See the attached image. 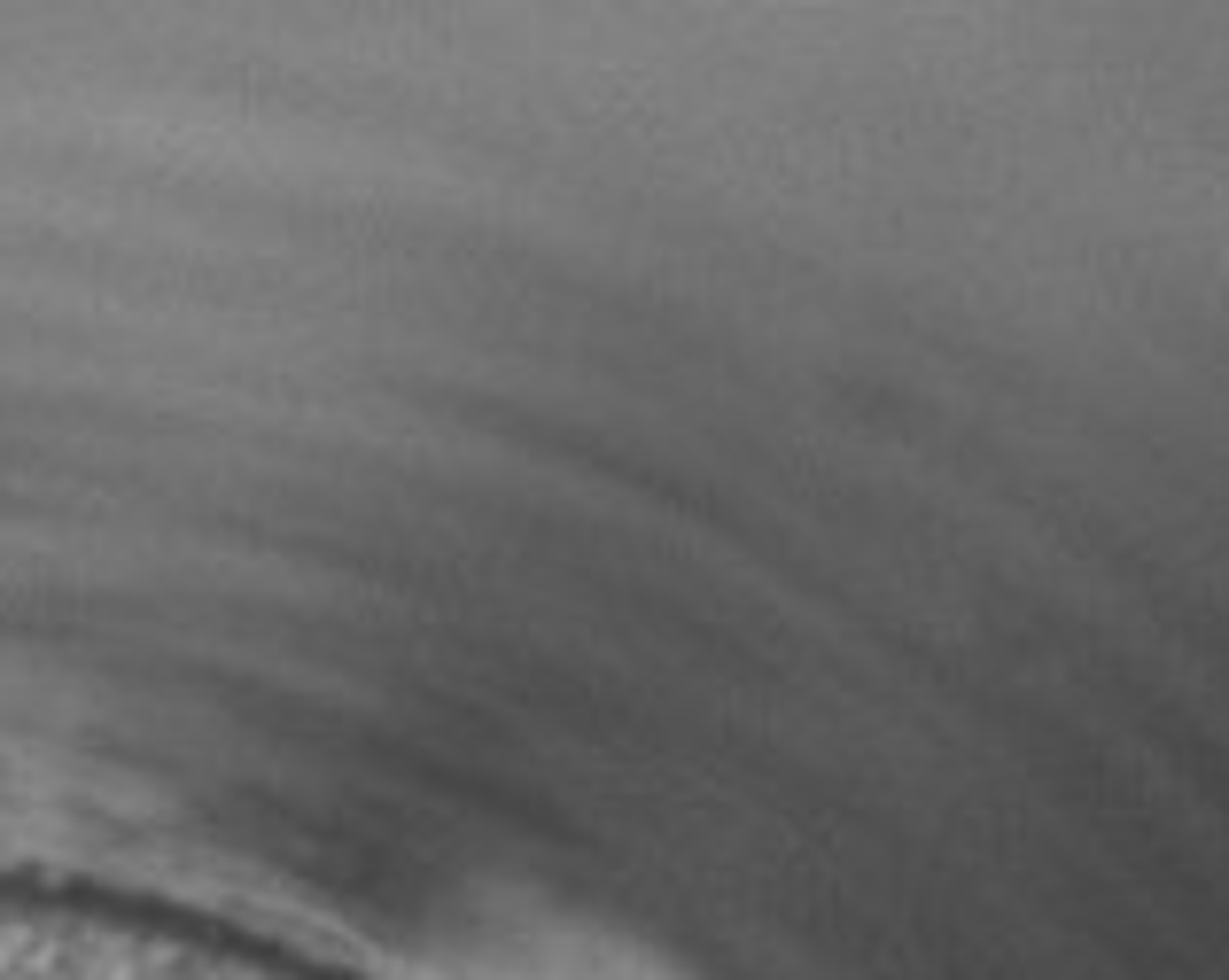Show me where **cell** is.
<instances>
[{"label": "cell", "mask_w": 1229, "mask_h": 980, "mask_svg": "<svg viewBox=\"0 0 1229 980\" xmlns=\"http://www.w3.org/2000/svg\"><path fill=\"white\" fill-rule=\"evenodd\" d=\"M0 887H24V879H0ZM63 903H94V910H133V903H102V895H63ZM133 918H164V910H133ZM164 926H187V918H164ZM211 934V926H195Z\"/></svg>", "instance_id": "obj_1"}]
</instances>
